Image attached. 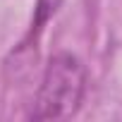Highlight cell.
<instances>
[{
	"label": "cell",
	"instance_id": "cell-1",
	"mask_svg": "<svg viewBox=\"0 0 122 122\" xmlns=\"http://www.w3.org/2000/svg\"><path fill=\"white\" fill-rule=\"evenodd\" d=\"M86 89V70L72 53H57L48 60L31 120H67L77 115Z\"/></svg>",
	"mask_w": 122,
	"mask_h": 122
},
{
	"label": "cell",
	"instance_id": "cell-2",
	"mask_svg": "<svg viewBox=\"0 0 122 122\" xmlns=\"http://www.w3.org/2000/svg\"><path fill=\"white\" fill-rule=\"evenodd\" d=\"M60 3L62 0H38L36 3V10H34V22H31V29H29V34H26V38L19 43V48L15 50V57L17 55H24L29 48H34L36 46V41H38V34L43 31V26H46V22L57 12V7H60Z\"/></svg>",
	"mask_w": 122,
	"mask_h": 122
}]
</instances>
